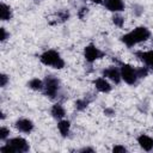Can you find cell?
Returning a JSON list of instances; mask_svg holds the SVG:
<instances>
[{"instance_id": "cell-24", "label": "cell", "mask_w": 153, "mask_h": 153, "mask_svg": "<svg viewBox=\"0 0 153 153\" xmlns=\"http://www.w3.org/2000/svg\"><path fill=\"white\" fill-rule=\"evenodd\" d=\"M8 82H10V76L7 74H5V73H1L0 74V86L1 87H6Z\"/></svg>"}, {"instance_id": "cell-29", "label": "cell", "mask_w": 153, "mask_h": 153, "mask_svg": "<svg viewBox=\"0 0 153 153\" xmlns=\"http://www.w3.org/2000/svg\"><path fill=\"white\" fill-rule=\"evenodd\" d=\"M90 1L93 2V4H96V5H100V4L104 2V0H90Z\"/></svg>"}, {"instance_id": "cell-23", "label": "cell", "mask_w": 153, "mask_h": 153, "mask_svg": "<svg viewBox=\"0 0 153 153\" xmlns=\"http://www.w3.org/2000/svg\"><path fill=\"white\" fill-rule=\"evenodd\" d=\"M88 13V7L87 6H82V7H80L79 10H78V17L82 20V19H85L86 18V14Z\"/></svg>"}, {"instance_id": "cell-19", "label": "cell", "mask_w": 153, "mask_h": 153, "mask_svg": "<svg viewBox=\"0 0 153 153\" xmlns=\"http://www.w3.org/2000/svg\"><path fill=\"white\" fill-rule=\"evenodd\" d=\"M136 73H137L139 79H143V78L148 76V74H149V68H148V67H146V66L136 67Z\"/></svg>"}, {"instance_id": "cell-26", "label": "cell", "mask_w": 153, "mask_h": 153, "mask_svg": "<svg viewBox=\"0 0 153 153\" xmlns=\"http://www.w3.org/2000/svg\"><path fill=\"white\" fill-rule=\"evenodd\" d=\"M127 151H128L127 147H124L123 145H115L111 149L112 153H126Z\"/></svg>"}, {"instance_id": "cell-20", "label": "cell", "mask_w": 153, "mask_h": 153, "mask_svg": "<svg viewBox=\"0 0 153 153\" xmlns=\"http://www.w3.org/2000/svg\"><path fill=\"white\" fill-rule=\"evenodd\" d=\"M131 12H133V14H134L135 17H140V16L145 12V8H143V6H141V5H139V4H134V5L131 6Z\"/></svg>"}, {"instance_id": "cell-17", "label": "cell", "mask_w": 153, "mask_h": 153, "mask_svg": "<svg viewBox=\"0 0 153 153\" xmlns=\"http://www.w3.org/2000/svg\"><path fill=\"white\" fill-rule=\"evenodd\" d=\"M27 87L33 90V91H43V87H44V81L38 79V78H32L29 80L27 82Z\"/></svg>"}, {"instance_id": "cell-8", "label": "cell", "mask_w": 153, "mask_h": 153, "mask_svg": "<svg viewBox=\"0 0 153 153\" xmlns=\"http://www.w3.org/2000/svg\"><path fill=\"white\" fill-rule=\"evenodd\" d=\"M14 127L18 131L23 133V134H30L33 129H35V124L33 122L30 120V118H25V117H22V118H18L16 122H14Z\"/></svg>"}, {"instance_id": "cell-15", "label": "cell", "mask_w": 153, "mask_h": 153, "mask_svg": "<svg viewBox=\"0 0 153 153\" xmlns=\"http://www.w3.org/2000/svg\"><path fill=\"white\" fill-rule=\"evenodd\" d=\"M93 98H94V97H88V96L85 94V97L76 99L75 103H74L75 110H76V111H84V110L90 105V103L93 100Z\"/></svg>"}, {"instance_id": "cell-22", "label": "cell", "mask_w": 153, "mask_h": 153, "mask_svg": "<svg viewBox=\"0 0 153 153\" xmlns=\"http://www.w3.org/2000/svg\"><path fill=\"white\" fill-rule=\"evenodd\" d=\"M10 129L8 128H6V127H1L0 128V140L1 141H6L7 139H10Z\"/></svg>"}, {"instance_id": "cell-27", "label": "cell", "mask_w": 153, "mask_h": 153, "mask_svg": "<svg viewBox=\"0 0 153 153\" xmlns=\"http://www.w3.org/2000/svg\"><path fill=\"white\" fill-rule=\"evenodd\" d=\"M103 112H104V115L108 116V117H112V116H115V114H116L115 109H112V108H105Z\"/></svg>"}, {"instance_id": "cell-3", "label": "cell", "mask_w": 153, "mask_h": 153, "mask_svg": "<svg viewBox=\"0 0 153 153\" xmlns=\"http://www.w3.org/2000/svg\"><path fill=\"white\" fill-rule=\"evenodd\" d=\"M44 87H43V94L48 97L51 100H55L59 98L60 92H61V81L57 76L55 75H47L44 78Z\"/></svg>"}, {"instance_id": "cell-12", "label": "cell", "mask_w": 153, "mask_h": 153, "mask_svg": "<svg viewBox=\"0 0 153 153\" xmlns=\"http://www.w3.org/2000/svg\"><path fill=\"white\" fill-rule=\"evenodd\" d=\"M136 141H137L139 146L143 151H146V152L153 151V137H151L149 135H147V134H140L136 137Z\"/></svg>"}, {"instance_id": "cell-28", "label": "cell", "mask_w": 153, "mask_h": 153, "mask_svg": "<svg viewBox=\"0 0 153 153\" xmlns=\"http://www.w3.org/2000/svg\"><path fill=\"white\" fill-rule=\"evenodd\" d=\"M79 152H80V153H93L94 149H93L92 147H82V148L79 149Z\"/></svg>"}, {"instance_id": "cell-30", "label": "cell", "mask_w": 153, "mask_h": 153, "mask_svg": "<svg viewBox=\"0 0 153 153\" xmlns=\"http://www.w3.org/2000/svg\"><path fill=\"white\" fill-rule=\"evenodd\" d=\"M0 115H1V121H4V120L6 118V115H5V112H4V111H0Z\"/></svg>"}, {"instance_id": "cell-1", "label": "cell", "mask_w": 153, "mask_h": 153, "mask_svg": "<svg viewBox=\"0 0 153 153\" xmlns=\"http://www.w3.org/2000/svg\"><path fill=\"white\" fill-rule=\"evenodd\" d=\"M151 38V31L148 27L146 26H137L134 30L124 33L123 36H121V42L128 47V48H133L136 44H140L142 42H146Z\"/></svg>"}, {"instance_id": "cell-2", "label": "cell", "mask_w": 153, "mask_h": 153, "mask_svg": "<svg viewBox=\"0 0 153 153\" xmlns=\"http://www.w3.org/2000/svg\"><path fill=\"white\" fill-rule=\"evenodd\" d=\"M39 61L42 65L48 66V67H53L55 69H62L66 65L61 54L54 49H48V50L43 51L39 55Z\"/></svg>"}, {"instance_id": "cell-14", "label": "cell", "mask_w": 153, "mask_h": 153, "mask_svg": "<svg viewBox=\"0 0 153 153\" xmlns=\"http://www.w3.org/2000/svg\"><path fill=\"white\" fill-rule=\"evenodd\" d=\"M57 130L62 137H67L71 133V122L68 120H65V118L60 120L57 122Z\"/></svg>"}, {"instance_id": "cell-7", "label": "cell", "mask_w": 153, "mask_h": 153, "mask_svg": "<svg viewBox=\"0 0 153 153\" xmlns=\"http://www.w3.org/2000/svg\"><path fill=\"white\" fill-rule=\"evenodd\" d=\"M102 76L109 79L110 81H112L115 85L121 84L122 81V76H121V69L117 66H110L108 68H104L102 71Z\"/></svg>"}, {"instance_id": "cell-18", "label": "cell", "mask_w": 153, "mask_h": 153, "mask_svg": "<svg viewBox=\"0 0 153 153\" xmlns=\"http://www.w3.org/2000/svg\"><path fill=\"white\" fill-rule=\"evenodd\" d=\"M111 19H112V23H114L115 26L123 27V25H124V17H122L120 13H115Z\"/></svg>"}, {"instance_id": "cell-6", "label": "cell", "mask_w": 153, "mask_h": 153, "mask_svg": "<svg viewBox=\"0 0 153 153\" xmlns=\"http://www.w3.org/2000/svg\"><path fill=\"white\" fill-rule=\"evenodd\" d=\"M5 142L8 143L14 149L16 153H26V152L30 151V145H29V142L24 137L16 136V137L7 139Z\"/></svg>"}, {"instance_id": "cell-16", "label": "cell", "mask_w": 153, "mask_h": 153, "mask_svg": "<svg viewBox=\"0 0 153 153\" xmlns=\"http://www.w3.org/2000/svg\"><path fill=\"white\" fill-rule=\"evenodd\" d=\"M12 17H13L12 8L5 2H1L0 4V19L2 22H7V20H11Z\"/></svg>"}, {"instance_id": "cell-5", "label": "cell", "mask_w": 153, "mask_h": 153, "mask_svg": "<svg viewBox=\"0 0 153 153\" xmlns=\"http://www.w3.org/2000/svg\"><path fill=\"white\" fill-rule=\"evenodd\" d=\"M105 54L94 44H87L85 48H84V59L86 62L88 63H93L96 62L97 60L102 59Z\"/></svg>"}, {"instance_id": "cell-25", "label": "cell", "mask_w": 153, "mask_h": 153, "mask_svg": "<svg viewBox=\"0 0 153 153\" xmlns=\"http://www.w3.org/2000/svg\"><path fill=\"white\" fill-rule=\"evenodd\" d=\"M8 38H10V33L7 32V30L4 26L0 27V41L1 42H6Z\"/></svg>"}, {"instance_id": "cell-13", "label": "cell", "mask_w": 153, "mask_h": 153, "mask_svg": "<svg viewBox=\"0 0 153 153\" xmlns=\"http://www.w3.org/2000/svg\"><path fill=\"white\" fill-rule=\"evenodd\" d=\"M50 115H51L53 118L60 121V120L65 118V116H66V110H65V108H63V105H62L61 103H55V104L51 106V109H50Z\"/></svg>"}, {"instance_id": "cell-11", "label": "cell", "mask_w": 153, "mask_h": 153, "mask_svg": "<svg viewBox=\"0 0 153 153\" xmlns=\"http://www.w3.org/2000/svg\"><path fill=\"white\" fill-rule=\"evenodd\" d=\"M103 5L108 11L112 13H120L124 11V7H126V4L123 0H104Z\"/></svg>"}, {"instance_id": "cell-4", "label": "cell", "mask_w": 153, "mask_h": 153, "mask_svg": "<svg viewBox=\"0 0 153 153\" xmlns=\"http://www.w3.org/2000/svg\"><path fill=\"white\" fill-rule=\"evenodd\" d=\"M120 69H121L122 81H124L127 85L134 86L140 80L139 76H137V73H136V67H133L128 63H121Z\"/></svg>"}, {"instance_id": "cell-9", "label": "cell", "mask_w": 153, "mask_h": 153, "mask_svg": "<svg viewBox=\"0 0 153 153\" xmlns=\"http://www.w3.org/2000/svg\"><path fill=\"white\" fill-rule=\"evenodd\" d=\"M135 55L146 67L149 68V71L153 72V50H139Z\"/></svg>"}, {"instance_id": "cell-31", "label": "cell", "mask_w": 153, "mask_h": 153, "mask_svg": "<svg viewBox=\"0 0 153 153\" xmlns=\"http://www.w3.org/2000/svg\"><path fill=\"white\" fill-rule=\"evenodd\" d=\"M152 47H153V37H152Z\"/></svg>"}, {"instance_id": "cell-21", "label": "cell", "mask_w": 153, "mask_h": 153, "mask_svg": "<svg viewBox=\"0 0 153 153\" xmlns=\"http://www.w3.org/2000/svg\"><path fill=\"white\" fill-rule=\"evenodd\" d=\"M69 17H71V13L68 10H61L57 12V18L60 22H66L69 19Z\"/></svg>"}, {"instance_id": "cell-10", "label": "cell", "mask_w": 153, "mask_h": 153, "mask_svg": "<svg viewBox=\"0 0 153 153\" xmlns=\"http://www.w3.org/2000/svg\"><path fill=\"white\" fill-rule=\"evenodd\" d=\"M93 86H94V88H96L98 92H100V93H109V92H111V90H112L111 84H110V82L108 81V79L104 78V76L96 78V79L93 80Z\"/></svg>"}]
</instances>
